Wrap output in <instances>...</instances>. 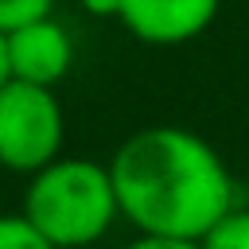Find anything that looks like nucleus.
I'll return each instance as SVG.
<instances>
[{
    "label": "nucleus",
    "instance_id": "20e7f679",
    "mask_svg": "<svg viewBox=\"0 0 249 249\" xmlns=\"http://www.w3.org/2000/svg\"><path fill=\"white\" fill-rule=\"evenodd\" d=\"M222 0H124L121 23L148 47H179L198 39L218 19Z\"/></svg>",
    "mask_w": 249,
    "mask_h": 249
},
{
    "label": "nucleus",
    "instance_id": "1a4fd4ad",
    "mask_svg": "<svg viewBox=\"0 0 249 249\" xmlns=\"http://www.w3.org/2000/svg\"><path fill=\"white\" fill-rule=\"evenodd\" d=\"M121 249H202L198 241H187V237H160V233H136L128 245Z\"/></svg>",
    "mask_w": 249,
    "mask_h": 249
},
{
    "label": "nucleus",
    "instance_id": "6e6552de",
    "mask_svg": "<svg viewBox=\"0 0 249 249\" xmlns=\"http://www.w3.org/2000/svg\"><path fill=\"white\" fill-rule=\"evenodd\" d=\"M43 16H54V0H0V31H16Z\"/></svg>",
    "mask_w": 249,
    "mask_h": 249
},
{
    "label": "nucleus",
    "instance_id": "423d86ee",
    "mask_svg": "<svg viewBox=\"0 0 249 249\" xmlns=\"http://www.w3.org/2000/svg\"><path fill=\"white\" fill-rule=\"evenodd\" d=\"M202 249H249V206H230L198 241Z\"/></svg>",
    "mask_w": 249,
    "mask_h": 249
},
{
    "label": "nucleus",
    "instance_id": "f257e3e1",
    "mask_svg": "<svg viewBox=\"0 0 249 249\" xmlns=\"http://www.w3.org/2000/svg\"><path fill=\"white\" fill-rule=\"evenodd\" d=\"M109 175L121 218L136 233L202 241L237 206V183L222 152L179 124H152L124 136L109 160Z\"/></svg>",
    "mask_w": 249,
    "mask_h": 249
},
{
    "label": "nucleus",
    "instance_id": "7ed1b4c3",
    "mask_svg": "<svg viewBox=\"0 0 249 249\" xmlns=\"http://www.w3.org/2000/svg\"><path fill=\"white\" fill-rule=\"evenodd\" d=\"M66 117L51 86L8 78L0 86V167L12 175H35L62 156Z\"/></svg>",
    "mask_w": 249,
    "mask_h": 249
},
{
    "label": "nucleus",
    "instance_id": "9d476101",
    "mask_svg": "<svg viewBox=\"0 0 249 249\" xmlns=\"http://www.w3.org/2000/svg\"><path fill=\"white\" fill-rule=\"evenodd\" d=\"M78 4H82V12L93 16V19H121V4H124V0H78Z\"/></svg>",
    "mask_w": 249,
    "mask_h": 249
},
{
    "label": "nucleus",
    "instance_id": "0eeeda50",
    "mask_svg": "<svg viewBox=\"0 0 249 249\" xmlns=\"http://www.w3.org/2000/svg\"><path fill=\"white\" fill-rule=\"evenodd\" d=\"M0 249H58L23 214H0Z\"/></svg>",
    "mask_w": 249,
    "mask_h": 249
},
{
    "label": "nucleus",
    "instance_id": "9b49d317",
    "mask_svg": "<svg viewBox=\"0 0 249 249\" xmlns=\"http://www.w3.org/2000/svg\"><path fill=\"white\" fill-rule=\"evenodd\" d=\"M12 78V70H8V31H0V86Z\"/></svg>",
    "mask_w": 249,
    "mask_h": 249
},
{
    "label": "nucleus",
    "instance_id": "f03ea898",
    "mask_svg": "<svg viewBox=\"0 0 249 249\" xmlns=\"http://www.w3.org/2000/svg\"><path fill=\"white\" fill-rule=\"evenodd\" d=\"M19 214L58 249L97 245L121 218L109 163H97L86 156L51 160L35 175H27Z\"/></svg>",
    "mask_w": 249,
    "mask_h": 249
},
{
    "label": "nucleus",
    "instance_id": "39448f33",
    "mask_svg": "<svg viewBox=\"0 0 249 249\" xmlns=\"http://www.w3.org/2000/svg\"><path fill=\"white\" fill-rule=\"evenodd\" d=\"M74 66V39L66 31V23H58L54 16L31 19L16 31H8V70L19 82H35V86H58Z\"/></svg>",
    "mask_w": 249,
    "mask_h": 249
}]
</instances>
